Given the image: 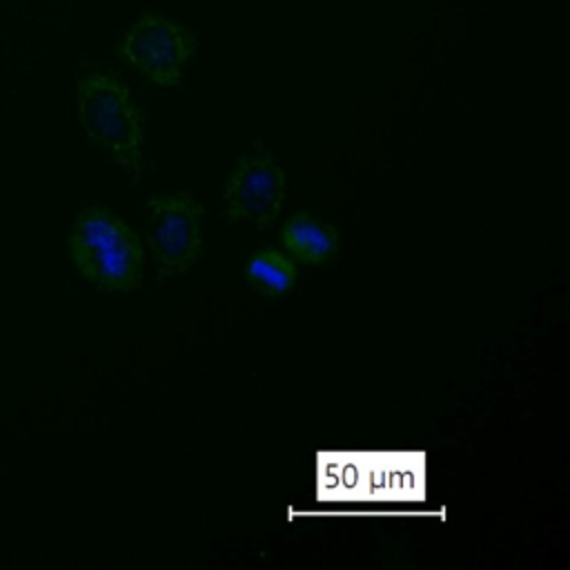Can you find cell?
<instances>
[{
  "label": "cell",
  "mask_w": 570,
  "mask_h": 570,
  "mask_svg": "<svg viewBox=\"0 0 570 570\" xmlns=\"http://www.w3.org/2000/svg\"><path fill=\"white\" fill-rule=\"evenodd\" d=\"M283 200L285 174L272 151L256 140L223 183L225 214L232 220H249L265 232L278 218Z\"/></svg>",
  "instance_id": "obj_4"
},
{
  "label": "cell",
  "mask_w": 570,
  "mask_h": 570,
  "mask_svg": "<svg viewBox=\"0 0 570 570\" xmlns=\"http://www.w3.org/2000/svg\"><path fill=\"white\" fill-rule=\"evenodd\" d=\"M149 247L167 272H187L203 247V207L189 191L147 200Z\"/></svg>",
  "instance_id": "obj_5"
},
{
  "label": "cell",
  "mask_w": 570,
  "mask_h": 570,
  "mask_svg": "<svg viewBox=\"0 0 570 570\" xmlns=\"http://www.w3.org/2000/svg\"><path fill=\"white\" fill-rule=\"evenodd\" d=\"M69 254L80 276L107 292H129L140 283L142 245L114 212L82 207L69 232Z\"/></svg>",
  "instance_id": "obj_2"
},
{
  "label": "cell",
  "mask_w": 570,
  "mask_h": 570,
  "mask_svg": "<svg viewBox=\"0 0 570 570\" xmlns=\"http://www.w3.org/2000/svg\"><path fill=\"white\" fill-rule=\"evenodd\" d=\"M198 40L187 27L167 20L156 11H145L127 27L118 42V53L138 73L158 87L180 85L183 67L191 58Z\"/></svg>",
  "instance_id": "obj_3"
},
{
  "label": "cell",
  "mask_w": 570,
  "mask_h": 570,
  "mask_svg": "<svg viewBox=\"0 0 570 570\" xmlns=\"http://www.w3.org/2000/svg\"><path fill=\"white\" fill-rule=\"evenodd\" d=\"M245 276H247L252 289H256L263 296L274 298L294 287L296 265L285 254H281L272 247H263L249 258V263L245 267Z\"/></svg>",
  "instance_id": "obj_7"
},
{
  "label": "cell",
  "mask_w": 570,
  "mask_h": 570,
  "mask_svg": "<svg viewBox=\"0 0 570 570\" xmlns=\"http://www.w3.org/2000/svg\"><path fill=\"white\" fill-rule=\"evenodd\" d=\"M281 243L303 263H325L338 247L336 229L309 214H294L281 227Z\"/></svg>",
  "instance_id": "obj_6"
},
{
  "label": "cell",
  "mask_w": 570,
  "mask_h": 570,
  "mask_svg": "<svg viewBox=\"0 0 570 570\" xmlns=\"http://www.w3.org/2000/svg\"><path fill=\"white\" fill-rule=\"evenodd\" d=\"M76 114L85 134L136 183L145 165V122L127 85L105 69L85 71L76 82Z\"/></svg>",
  "instance_id": "obj_1"
}]
</instances>
